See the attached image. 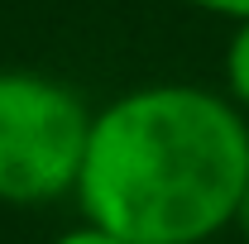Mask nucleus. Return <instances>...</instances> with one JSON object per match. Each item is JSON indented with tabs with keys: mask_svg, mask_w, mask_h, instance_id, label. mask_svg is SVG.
Listing matches in <instances>:
<instances>
[{
	"mask_svg": "<svg viewBox=\"0 0 249 244\" xmlns=\"http://www.w3.org/2000/svg\"><path fill=\"white\" fill-rule=\"evenodd\" d=\"M249 177V115L225 91L154 82L91 110L72 201L129 244H206Z\"/></svg>",
	"mask_w": 249,
	"mask_h": 244,
	"instance_id": "obj_1",
	"label": "nucleus"
},
{
	"mask_svg": "<svg viewBox=\"0 0 249 244\" xmlns=\"http://www.w3.org/2000/svg\"><path fill=\"white\" fill-rule=\"evenodd\" d=\"M91 134V105L34 67H0V206L72 196Z\"/></svg>",
	"mask_w": 249,
	"mask_h": 244,
	"instance_id": "obj_2",
	"label": "nucleus"
},
{
	"mask_svg": "<svg viewBox=\"0 0 249 244\" xmlns=\"http://www.w3.org/2000/svg\"><path fill=\"white\" fill-rule=\"evenodd\" d=\"M220 82H225V96L249 115V15L230 24L225 53H220Z\"/></svg>",
	"mask_w": 249,
	"mask_h": 244,
	"instance_id": "obj_3",
	"label": "nucleus"
},
{
	"mask_svg": "<svg viewBox=\"0 0 249 244\" xmlns=\"http://www.w3.org/2000/svg\"><path fill=\"white\" fill-rule=\"evenodd\" d=\"M48 244H129V240L110 235V230H101V225H91V220H82V225H72V230L53 235Z\"/></svg>",
	"mask_w": 249,
	"mask_h": 244,
	"instance_id": "obj_4",
	"label": "nucleus"
},
{
	"mask_svg": "<svg viewBox=\"0 0 249 244\" xmlns=\"http://www.w3.org/2000/svg\"><path fill=\"white\" fill-rule=\"evenodd\" d=\"M182 5L201 10V15H216V19H230V24L249 15V0H182Z\"/></svg>",
	"mask_w": 249,
	"mask_h": 244,
	"instance_id": "obj_5",
	"label": "nucleus"
},
{
	"mask_svg": "<svg viewBox=\"0 0 249 244\" xmlns=\"http://www.w3.org/2000/svg\"><path fill=\"white\" fill-rule=\"evenodd\" d=\"M230 230L249 244V177H245V187H240V201H235V215H230Z\"/></svg>",
	"mask_w": 249,
	"mask_h": 244,
	"instance_id": "obj_6",
	"label": "nucleus"
}]
</instances>
